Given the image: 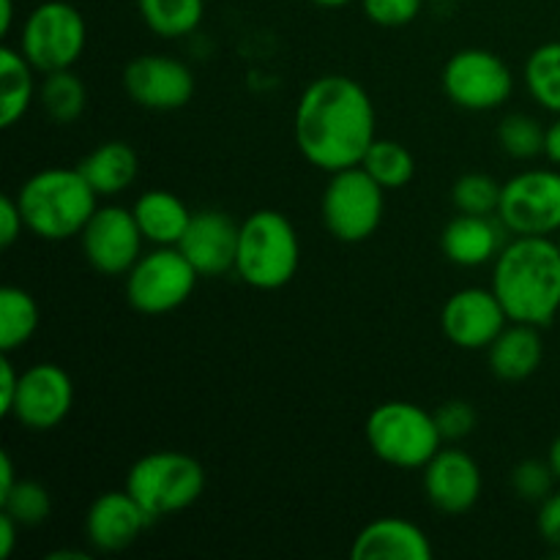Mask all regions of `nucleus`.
<instances>
[{"label": "nucleus", "mask_w": 560, "mask_h": 560, "mask_svg": "<svg viewBox=\"0 0 560 560\" xmlns=\"http://www.w3.org/2000/svg\"><path fill=\"white\" fill-rule=\"evenodd\" d=\"M435 421L443 441L457 443V441H465V438L476 430L479 416H476L474 405L465 402V399H448V402H443L441 408L435 410Z\"/></svg>", "instance_id": "34"}, {"label": "nucleus", "mask_w": 560, "mask_h": 560, "mask_svg": "<svg viewBox=\"0 0 560 560\" xmlns=\"http://www.w3.org/2000/svg\"><path fill=\"white\" fill-rule=\"evenodd\" d=\"M545 156L550 159L556 167H560V115H556L550 126H547V137H545Z\"/></svg>", "instance_id": "41"}, {"label": "nucleus", "mask_w": 560, "mask_h": 560, "mask_svg": "<svg viewBox=\"0 0 560 560\" xmlns=\"http://www.w3.org/2000/svg\"><path fill=\"white\" fill-rule=\"evenodd\" d=\"M556 481L550 463H541V459H525L512 470L514 495L530 503H541L545 498H550Z\"/></svg>", "instance_id": "33"}, {"label": "nucleus", "mask_w": 560, "mask_h": 560, "mask_svg": "<svg viewBox=\"0 0 560 560\" xmlns=\"http://www.w3.org/2000/svg\"><path fill=\"white\" fill-rule=\"evenodd\" d=\"M14 27V0H0V36H9Z\"/></svg>", "instance_id": "42"}, {"label": "nucleus", "mask_w": 560, "mask_h": 560, "mask_svg": "<svg viewBox=\"0 0 560 560\" xmlns=\"http://www.w3.org/2000/svg\"><path fill=\"white\" fill-rule=\"evenodd\" d=\"M556 244H558V249H560V233L556 235Z\"/></svg>", "instance_id": "46"}, {"label": "nucleus", "mask_w": 560, "mask_h": 560, "mask_svg": "<svg viewBox=\"0 0 560 560\" xmlns=\"http://www.w3.org/2000/svg\"><path fill=\"white\" fill-rule=\"evenodd\" d=\"M47 560H91V556L82 550H58V552H49Z\"/></svg>", "instance_id": "44"}, {"label": "nucleus", "mask_w": 560, "mask_h": 560, "mask_svg": "<svg viewBox=\"0 0 560 560\" xmlns=\"http://www.w3.org/2000/svg\"><path fill=\"white\" fill-rule=\"evenodd\" d=\"M80 173L85 175L88 184L96 189L98 197L124 195L140 173V159L137 151L124 140H109L98 145L96 151L88 153L80 164Z\"/></svg>", "instance_id": "23"}, {"label": "nucleus", "mask_w": 560, "mask_h": 560, "mask_svg": "<svg viewBox=\"0 0 560 560\" xmlns=\"http://www.w3.org/2000/svg\"><path fill=\"white\" fill-rule=\"evenodd\" d=\"M547 463H550L552 474H556V479L560 481V435L552 441L550 452H547Z\"/></svg>", "instance_id": "43"}, {"label": "nucleus", "mask_w": 560, "mask_h": 560, "mask_svg": "<svg viewBox=\"0 0 560 560\" xmlns=\"http://www.w3.org/2000/svg\"><path fill=\"white\" fill-rule=\"evenodd\" d=\"M310 3L320 5V9H345V5L355 3V0H310Z\"/></svg>", "instance_id": "45"}, {"label": "nucleus", "mask_w": 560, "mask_h": 560, "mask_svg": "<svg viewBox=\"0 0 560 560\" xmlns=\"http://www.w3.org/2000/svg\"><path fill=\"white\" fill-rule=\"evenodd\" d=\"M366 443L381 463L399 470H424V465L443 448L435 413L416 402L392 399L366 416Z\"/></svg>", "instance_id": "5"}, {"label": "nucleus", "mask_w": 560, "mask_h": 560, "mask_svg": "<svg viewBox=\"0 0 560 560\" xmlns=\"http://www.w3.org/2000/svg\"><path fill=\"white\" fill-rule=\"evenodd\" d=\"M375 120V104L361 82L345 74L317 77L295 104V145L312 167L331 175L361 164L377 140Z\"/></svg>", "instance_id": "1"}, {"label": "nucleus", "mask_w": 560, "mask_h": 560, "mask_svg": "<svg viewBox=\"0 0 560 560\" xmlns=\"http://www.w3.org/2000/svg\"><path fill=\"white\" fill-rule=\"evenodd\" d=\"M541 359H545V342L539 328L528 323H509L487 348L492 375L503 383L528 381L541 366Z\"/></svg>", "instance_id": "21"}, {"label": "nucleus", "mask_w": 560, "mask_h": 560, "mask_svg": "<svg viewBox=\"0 0 560 560\" xmlns=\"http://www.w3.org/2000/svg\"><path fill=\"white\" fill-rule=\"evenodd\" d=\"M153 517L129 495V490L102 492L88 506L85 539L98 552H120L135 545Z\"/></svg>", "instance_id": "17"}, {"label": "nucleus", "mask_w": 560, "mask_h": 560, "mask_svg": "<svg viewBox=\"0 0 560 560\" xmlns=\"http://www.w3.org/2000/svg\"><path fill=\"white\" fill-rule=\"evenodd\" d=\"M124 487L153 520H159L200 501L206 490V470L191 454L162 448L137 459L126 474Z\"/></svg>", "instance_id": "6"}, {"label": "nucleus", "mask_w": 560, "mask_h": 560, "mask_svg": "<svg viewBox=\"0 0 560 560\" xmlns=\"http://www.w3.org/2000/svg\"><path fill=\"white\" fill-rule=\"evenodd\" d=\"M545 137L547 129L536 118L525 113L506 115L498 126V142H501L503 153L517 162H528L545 153Z\"/></svg>", "instance_id": "31"}, {"label": "nucleus", "mask_w": 560, "mask_h": 560, "mask_svg": "<svg viewBox=\"0 0 560 560\" xmlns=\"http://www.w3.org/2000/svg\"><path fill=\"white\" fill-rule=\"evenodd\" d=\"M509 323L512 320L492 288L457 290L441 315L443 334L459 350H487Z\"/></svg>", "instance_id": "15"}, {"label": "nucleus", "mask_w": 560, "mask_h": 560, "mask_svg": "<svg viewBox=\"0 0 560 560\" xmlns=\"http://www.w3.org/2000/svg\"><path fill=\"white\" fill-rule=\"evenodd\" d=\"M80 244L93 271L104 277H126L142 257L145 238L131 208L98 206L80 233Z\"/></svg>", "instance_id": "12"}, {"label": "nucleus", "mask_w": 560, "mask_h": 560, "mask_svg": "<svg viewBox=\"0 0 560 560\" xmlns=\"http://www.w3.org/2000/svg\"><path fill=\"white\" fill-rule=\"evenodd\" d=\"M22 525L16 523L11 514H0V558L9 560L14 556V547H16V534H20Z\"/></svg>", "instance_id": "39"}, {"label": "nucleus", "mask_w": 560, "mask_h": 560, "mask_svg": "<svg viewBox=\"0 0 560 560\" xmlns=\"http://www.w3.org/2000/svg\"><path fill=\"white\" fill-rule=\"evenodd\" d=\"M137 9L159 38H186L202 25L206 0H137Z\"/></svg>", "instance_id": "25"}, {"label": "nucleus", "mask_w": 560, "mask_h": 560, "mask_svg": "<svg viewBox=\"0 0 560 560\" xmlns=\"http://www.w3.org/2000/svg\"><path fill=\"white\" fill-rule=\"evenodd\" d=\"M525 88L541 109L560 115V42L541 44L528 55Z\"/></svg>", "instance_id": "28"}, {"label": "nucleus", "mask_w": 560, "mask_h": 560, "mask_svg": "<svg viewBox=\"0 0 560 560\" xmlns=\"http://www.w3.org/2000/svg\"><path fill=\"white\" fill-rule=\"evenodd\" d=\"M0 506H3V512L11 514L22 528H36V525H42L44 520L49 517L52 501H49V492L44 490L38 481L20 479L9 495L0 498Z\"/></svg>", "instance_id": "32"}, {"label": "nucleus", "mask_w": 560, "mask_h": 560, "mask_svg": "<svg viewBox=\"0 0 560 560\" xmlns=\"http://www.w3.org/2000/svg\"><path fill=\"white\" fill-rule=\"evenodd\" d=\"M492 293L512 323L550 326L560 312V249L550 235H514L492 262Z\"/></svg>", "instance_id": "2"}, {"label": "nucleus", "mask_w": 560, "mask_h": 560, "mask_svg": "<svg viewBox=\"0 0 560 560\" xmlns=\"http://www.w3.org/2000/svg\"><path fill=\"white\" fill-rule=\"evenodd\" d=\"M432 556L430 536L405 517L372 520L350 545L353 560H430Z\"/></svg>", "instance_id": "19"}, {"label": "nucleus", "mask_w": 560, "mask_h": 560, "mask_svg": "<svg viewBox=\"0 0 560 560\" xmlns=\"http://www.w3.org/2000/svg\"><path fill=\"white\" fill-rule=\"evenodd\" d=\"M386 211V189L361 164L337 170L328 178L320 200L323 224L342 244L372 238Z\"/></svg>", "instance_id": "8"}, {"label": "nucleus", "mask_w": 560, "mask_h": 560, "mask_svg": "<svg viewBox=\"0 0 560 560\" xmlns=\"http://www.w3.org/2000/svg\"><path fill=\"white\" fill-rule=\"evenodd\" d=\"M366 20L381 27H405L421 14L424 0H359Z\"/></svg>", "instance_id": "35"}, {"label": "nucleus", "mask_w": 560, "mask_h": 560, "mask_svg": "<svg viewBox=\"0 0 560 560\" xmlns=\"http://www.w3.org/2000/svg\"><path fill=\"white\" fill-rule=\"evenodd\" d=\"M16 481H20V476H16L14 459L9 452H0V498L9 495Z\"/></svg>", "instance_id": "40"}, {"label": "nucleus", "mask_w": 560, "mask_h": 560, "mask_svg": "<svg viewBox=\"0 0 560 560\" xmlns=\"http://www.w3.org/2000/svg\"><path fill=\"white\" fill-rule=\"evenodd\" d=\"M197 279L178 246H153L126 273V299L140 315H167L191 299Z\"/></svg>", "instance_id": "9"}, {"label": "nucleus", "mask_w": 560, "mask_h": 560, "mask_svg": "<svg viewBox=\"0 0 560 560\" xmlns=\"http://www.w3.org/2000/svg\"><path fill=\"white\" fill-rule=\"evenodd\" d=\"M361 167L383 186V189H402L413 180L416 159L402 142L397 140H375L370 151L361 159Z\"/></svg>", "instance_id": "29"}, {"label": "nucleus", "mask_w": 560, "mask_h": 560, "mask_svg": "<svg viewBox=\"0 0 560 560\" xmlns=\"http://www.w3.org/2000/svg\"><path fill=\"white\" fill-rule=\"evenodd\" d=\"M20 375L22 372L16 370L11 355H0V416H3V419H9L11 410H14L16 392H20Z\"/></svg>", "instance_id": "37"}, {"label": "nucleus", "mask_w": 560, "mask_h": 560, "mask_svg": "<svg viewBox=\"0 0 560 560\" xmlns=\"http://www.w3.org/2000/svg\"><path fill=\"white\" fill-rule=\"evenodd\" d=\"M443 93L468 113H490L503 107L514 93V74L501 55L468 47L446 60L441 74Z\"/></svg>", "instance_id": "10"}, {"label": "nucleus", "mask_w": 560, "mask_h": 560, "mask_svg": "<svg viewBox=\"0 0 560 560\" xmlns=\"http://www.w3.org/2000/svg\"><path fill=\"white\" fill-rule=\"evenodd\" d=\"M88 44V22L66 0H44L22 22L20 49L38 74L74 69Z\"/></svg>", "instance_id": "7"}, {"label": "nucleus", "mask_w": 560, "mask_h": 560, "mask_svg": "<svg viewBox=\"0 0 560 560\" xmlns=\"http://www.w3.org/2000/svg\"><path fill=\"white\" fill-rule=\"evenodd\" d=\"M238 233L241 224H235L228 213L206 208L191 217L178 249L184 252L186 260L197 268L200 277H222V273L235 271Z\"/></svg>", "instance_id": "18"}, {"label": "nucleus", "mask_w": 560, "mask_h": 560, "mask_svg": "<svg viewBox=\"0 0 560 560\" xmlns=\"http://www.w3.org/2000/svg\"><path fill=\"white\" fill-rule=\"evenodd\" d=\"M481 468L468 452L446 446L424 465V495L443 514H465L479 503Z\"/></svg>", "instance_id": "16"}, {"label": "nucleus", "mask_w": 560, "mask_h": 560, "mask_svg": "<svg viewBox=\"0 0 560 560\" xmlns=\"http://www.w3.org/2000/svg\"><path fill=\"white\" fill-rule=\"evenodd\" d=\"M145 244L178 246L195 213L178 195L167 189H148L131 206Z\"/></svg>", "instance_id": "22"}, {"label": "nucleus", "mask_w": 560, "mask_h": 560, "mask_svg": "<svg viewBox=\"0 0 560 560\" xmlns=\"http://www.w3.org/2000/svg\"><path fill=\"white\" fill-rule=\"evenodd\" d=\"M498 219L512 235H558L560 170L534 167L512 175L501 189Z\"/></svg>", "instance_id": "11"}, {"label": "nucleus", "mask_w": 560, "mask_h": 560, "mask_svg": "<svg viewBox=\"0 0 560 560\" xmlns=\"http://www.w3.org/2000/svg\"><path fill=\"white\" fill-rule=\"evenodd\" d=\"M301 266V241L282 211L260 208L241 222L235 273L255 290H282Z\"/></svg>", "instance_id": "4"}, {"label": "nucleus", "mask_w": 560, "mask_h": 560, "mask_svg": "<svg viewBox=\"0 0 560 560\" xmlns=\"http://www.w3.org/2000/svg\"><path fill=\"white\" fill-rule=\"evenodd\" d=\"M503 233L506 228L501 219L476 217V213H457L441 233V249L448 262L459 268H479L495 262L498 252L503 249Z\"/></svg>", "instance_id": "20"}, {"label": "nucleus", "mask_w": 560, "mask_h": 560, "mask_svg": "<svg viewBox=\"0 0 560 560\" xmlns=\"http://www.w3.org/2000/svg\"><path fill=\"white\" fill-rule=\"evenodd\" d=\"M501 189L492 175L487 173H465L454 180L452 202L457 213H476V217H498L501 206Z\"/></svg>", "instance_id": "30"}, {"label": "nucleus", "mask_w": 560, "mask_h": 560, "mask_svg": "<svg viewBox=\"0 0 560 560\" xmlns=\"http://www.w3.org/2000/svg\"><path fill=\"white\" fill-rule=\"evenodd\" d=\"M124 91L137 107L173 113L191 102L197 82L189 66L173 55H140L126 63Z\"/></svg>", "instance_id": "14"}, {"label": "nucleus", "mask_w": 560, "mask_h": 560, "mask_svg": "<svg viewBox=\"0 0 560 560\" xmlns=\"http://www.w3.org/2000/svg\"><path fill=\"white\" fill-rule=\"evenodd\" d=\"M38 331V304L27 290L5 284L0 290V350L14 353Z\"/></svg>", "instance_id": "26"}, {"label": "nucleus", "mask_w": 560, "mask_h": 560, "mask_svg": "<svg viewBox=\"0 0 560 560\" xmlns=\"http://www.w3.org/2000/svg\"><path fill=\"white\" fill-rule=\"evenodd\" d=\"M38 102H42L44 113L49 115L52 124L58 126L74 124V120L85 113V104H88L85 82H82L71 69L44 74L42 88H38Z\"/></svg>", "instance_id": "27"}, {"label": "nucleus", "mask_w": 560, "mask_h": 560, "mask_svg": "<svg viewBox=\"0 0 560 560\" xmlns=\"http://www.w3.org/2000/svg\"><path fill=\"white\" fill-rule=\"evenodd\" d=\"M71 405H74V383L69 372L52 361H42L22 370L20 392L9 419L31 432H49L63 424L66 416L71 413Z\"/></svg>", "instance_id": "13"}, {"label": "nucleus", "mask_w": 560, "mask_h": 560, "mask_svg": "<svg viewBox=\"0 0 560 560\" xmlns=\"http://www.w3.org/2000/svg\"><path fill=\"white\" fill-rule=\"evenodd\" d=\"M36 69L20 47H0V126L11 129L20 124L36 98Z\"/></svg>", "instance_id": "24"}, {"label": "nucleus", "mask_w": 560, "mask_h": 560, "mask_svg": "<svg viewBox=\"0 0 560 560\" xmlns=\"http://www.w3.org/2000/svg\"><path fill=\"white\" fill-rule=\"evenodd\" d=\"M25 228V217L20 211L16 197H3L0 200V246H11L22 235Z\"/></svg>", "instance_id": "38"}, {"label": "nucleus", "mask_w": 560, "mask_h": 560, "mask_svg": "<svg viewBox=\"0 0 560 560\" xmlns=\"http://www.w3.org/2000/svg\"><path fill=\"white\" fill-rule=\"evenodd\" d=\"M536 525H539L541 539L550 547L560 550V490L552 492L550 498L539 503V517H536Z\"/></svg>", "instance_id": "36"}, {"label": "nucleus", "mask_w": 560, "mask_h": 560, "mask_svg": "<svg viewBox=\"0 0 560 560\" xmlns=\"http://www.w3.org/2000/svg\"><path fill=\"white\" fill-rule=\"evenodd\" d=\"M27 233L44 241L80 238L98 208V195L80 167H44L16 191Z\"/></svg>", "instance_id": "3"}]
</instances>
